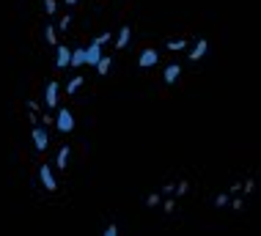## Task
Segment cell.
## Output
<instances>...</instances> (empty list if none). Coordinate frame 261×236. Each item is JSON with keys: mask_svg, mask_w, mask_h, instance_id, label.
Returning <instances> with one entry per match:
<instances>
[{"mask_svg": "<svg viewBox=\"0 0 261 236\" xmlns=\"http://www.w3.org/2000/svg\"><path fill=\"white\" fill-rule=\"evenodd\" d=\"M83 83H86V77H72V83L66 85V94L72 96V94H77V91L83 88Z\"/></svg>", "mask_w": 261, "mask_h": 236, "instance_id": "obj_14", "label": "cell"}, {"mask_svg": "<svg viewBox=\"0 0 261 236\" xmlns=\"http://www.w3.org/2000/svg\"><path fill=\"white\" fill-rule=\"evenodd\" d=\"M69 25H72V14H66V17L61 19V25H58V31H69Z\"/></svg>", "mask_w": 261, "mask_h": 236, "instance_id": "obj_20", "label": "cell"}, {"mask_svg": "<svg viewBox=\"0 0 261 236\" xmlns=\"http://www.w3.org/2000/svg\"><path fill=\"white\" fill-rule=\"evenodd\" d=\"M129 36H132L129 25H124L121 31H118V36H116V49H124L126 44H129Z\"/></svg>", "mask_w": 261, "mask_h": 236, "instance_id": "obj_11", "label": "cell"}, {"mask_svg": "<svg viewBox=\"0 0 261 236\" xmlns=\"http://www.w3.org/2000/svg\"><path fill=\"white\" fill-rule=\"evenodd\" d=\"M206 49H209V41H206V39H198V41H195V47L190 49L187 58H190V61H201L203 55H206Z\"/></svg>", "mask_w": 261, "mask_h": 236, "instance_id": "obj_8", "label": "cell"}, {"mask_svg": "<svg viewBox=\"0 0 261 236\" xmlns=\"http://www.w3.org/2000/svg\"><path fill=\"white\" fill-rule=\"evenodd\" d=\"M55 55H58V58H55V66L66 69L69 66V58H72V49H69L66 44H55Z\"/></svg>", "mask_w": 261, "mask_h": 236, "instance_id": "obj_5", "label": "cell"}, {"mask_svg": "<svg viewBox=\"0 0 261 236\" xmlns=\"http://www.w3.org/2000/svg\"><path fill=\"white\" fill-rule=\"evenodd\" d=\"M53 124L58 126V132H72V129H74V116L69 113V107H61Z\"/></svg>", "mask_w": 261, "mask_h": 236, "instance_id": "obj_1", "label": "cell"}, {"mask_svg": "<svg viewBox=\"0 0 261 236\" xmlns=\"http://www.w3.org/2000/svg\"><path fill=\"white\" fill-rule=\"evenodd\" d=\"M173 187L176 184H165V187H162V195H173Z\"/></svg>", "mask_w": 261, "mask_h": 236, "instance_id": "obj_26", "label": "cell"}, {"mask_svg": "<svg viewBox=\"0 0 261 236\" xmlns=\"http://www.w3.org/2000/svg\"><path fill=\"white\" fill-rule=\"evenodd\" d=\"M58 94H61L58 83L50 80V83H47V91H44V104L47 107H55V104H58Z\"/></svg>", "mask_w": 261, "mask_h": 236, "instance_id": "obj_6", "label": "cell"}, {"mask_svg": "<svg viewBox=\"0 0 261 236\" xmlns=\"http://www.w3.org/2000/svg\"><path fill=\"white\" fill-rule=\"evenodd\" d=\"M55 165H58L61 170H69V146H61L58 156H55Z\"/></svg>", "mask_w": 261, "mask_h": 236, "instance_id": "obj_12", "label": "cell"}, {"mask_svg": "<svg viewBox=\"0 0 261 236\" xmlns=\"http://www.w3.org/2000/svg\"><path fill=\"white\" fill-rule=\"evenodd\" d=\"M28 110H31V113H39V102H28Z\"/></svg>", "mask_w": 261, "mask_h": 236, "instance_id": "obj_29", "label": "cell"}, {"mask_svg": "<svg viewBox=\"0 0 261 236\" xmlns=\"http://www.w3.org/2000/svg\"><path fill=\"white\" fill-rule=\"evenodd\" d=\"M234 192H242V184H231V190H228V195H234Z\"/></svg>", "mask_w": 261, "mask_h": 236, "instance_id": "obj_28", "label": "cell"}, {"mask_svg": "<svg viewBox=\"0 0 261 236\" xmlns=\"http://www.w3.org/2000/svg\"><path fill=\"white\" fill-rule=\"evenodd\" d=\"M179 77H181V66H179V63H171V66H165V74H162V80H165L168 85L176 83Z\"/></svg>", "mask_w": 261, "mask_h": 236, "instance_id": "obj_9", "label": "cell"}, {"mask_svg": "<svg viewBox=\"0 0 261 236\" xmlns=\"http://www.w3.org/2000/svg\"><path fill=\"white\" fill-rule=\"evenodd\" d=\"M55 9H58V3H55V0H44V11L47 14H55Z\"/></svg>", "mask_w": 261, "mask_h": 236, "instance_id": "obj_22", "label": "cell"}, {"mask_svg": "<svg viewBox=\"0 0 261 236\" xmlns=\"http://www.w3.org/2000/svg\"><path fill=\"white\" fill-rule=\"evenodd\" d=\"M33 143H36V151H47V146H50V135H47V129H41V126H36V129L31 132Z\"/></svg>", "mask_w": 261, "mask_h": 236, "instance_id": "obj_4", "label": "cell"}, {"mask_svg": "<svg viewBox=\"0 0 261 236\" xmlns=\"http://www.w3.org/2000/svg\"><path fill=\"white\" fill-rule=\"evenodd\" d=\"M253 187H256V181H253V178H248V181H245V187H242V190H245V192H253Z\"/></svg>", "mask_w": 261, "mask_h": 236, "instance_id": "obj_24", "label": "cell"}, {"mask_svg": "<svg viewBox=\"0 0 261 236\" xmlns=\"http://www.w3.org/2000/svg\"><path fill=\"white\" fill-rule=\"evenodd\" d=\"M69 66H86V47L72 49V58H69Z\"/></svg>", "mask_w": 261, "mask_h": 236, "instance_id": "obj_10", "label": "cell"}, {"mask_svg": "<svg viewBox=\"0 0 261 236\" xmlns=\"http://www.w3.org/2000/svg\"><path fill=\"white\" fill-rule=\"evenodd\" d=\"M187 190H190V184H187V181H179V184L173 187V192H176V195H185Z\"/></svg>", "mask_w": 261, "mask_h": 236, "instance_id": "obj_19", "label": "cell"}, {"mask_svg": "<svg viewBox=\"0 0 261 236\" xmlns=\"http://www.w3.org/2000/svg\"><path fill=\"white\" fill-rule=\"evenodd\" d=\"M39 178H41V184H44L47 192H55V190H58V181H55L50 165H39Z\"/></svg>", "mask_w": 261, "mask_h": 236, "instance_id": "obj_2", "label": "cell"}, {"mask_svg": "<svg viewBox=\"0 0 261 236\" xmlns=\"http://www.w3.org/2000/svg\"><path fill=\"white\" fill-rule=\"evenodd\" d=\"M44 39H47V44H58V36H55V28L53 25H47V31H44Z\"/></svg>", "mask_w": 261, "mask_h": 236, "instance_id": "obj_16", "label": "cell"}, {"mask_svg": "<svg viewBox=\"0 0 261 236\" xmlns=\"http://www.w3.org/2000/svg\"><path fill=\"white\" fill-rule=\"evenodd\" d=\"M162 206H165V212H173V209H176V203L171 201V198H168V201H165V203H162Z\"/></svg>", "mask_w": 261, "mask_h": 236, "instance_id": "obj_27", "label": "cell"}, {"mask_svg": "<svg viewBox=\"0 0 261 236\" xmlns=\"http://www.w3.org/2000/svg\"><path fill=\"white\" fill-rule=\"evenodd\" d=\"M168 49H171V53H181V49H187V39H173V41H168Z\"/></svg>", "mask_w": 261, "mask_h": 236, "instance_id": "obj_15", "label": "cell"}, {"mask_svg": "<svg viewBox=\"0 0 261 236\" xmlns=\"http://www.w3.org/2000/svg\"><path fill=\"white\" fill-rule=\"evenodd\" d=\"M228 203H231V209H234V212L242 209V201H239V198H234V201H228Z\"/></svg>", "mask_w": 261, "mask_h": 236, "instance_id": "obj_25", "label": "cell"}, {"mask_svg": "<svg viewBox=\"0 0 261 236\" xmlns=\"http://www.w3.org/2000/svg\"><path fill=\"white\" fill-rule=\"evenodd\" d=\"M66 6H77V0H66Z\"/></svg>", "mask_w": 261, "mask_h": 236, "instance_id": "obj_30", "label": "cell"}, {"mask_svg": "<svg viewBox=\"0 0 261 236\" xmlns=\"http://www.w3.org/2000/svg\"><path fill=\"white\" fill-rule=\"evenodd\" d=\"M162 203V195L160 192H151L149 198H146V206H149V209H154V206H160Z\"/></svg>", "mask_w": 261, "mask_h": 236, "instance_id": "obj_18", "label": "cell"}, {"mask_svg": "<svg viewBox=\"0 0 261 236\" xmlns=\"http://www.w3.org/2000/svg\"><path fill=\"white\" fill-rule=\"evenodd\" d=\"M228 201H231L228 192H220V195L215 198V206H217V209H225V206H228Z\"/></svg>", "mask_w": 261, "mask_h": 236, "instance_id": "obj_17", "label": "cell"}, {"mask_svg": "<svg viewBox=\"0 0 261 236\" xmlns=\"http://www.w3.org/2000/svg\"><path fill=\"white\" fill-rule=\"evenodd\" d=\"M105 236H118V225H116V223H110L108 228H105Z\"/></svg>", "mask_w": 261, "mask_h": 236, "instance_id": "obj_23", "label": "cell"}, {"mask_svg": "<svg viewBox=\"0 0 261 236\" xmlns=\"http://www.w3.org/2000/svg\"><path fill=\"white\" fill-rule=\"evenodd\" d=\"M110 63H113V58L102 55V58L96 61V74H108V71H110Z\"/></svg>", "mask_w": 261, "mask_h": 236, "instance_id": "obj_13", "label": "cell"}, {"mask_svg": "<svg viewBox=\"0 0 261 236\" xmlns=\"http://www.w3.org/2000/svg\"><path fill=\"white\" fill-rule=\"evenodd\" d=\"M99 58H102V44L94 39L86 47V66H96V61H99Z\"/></svg>", "mask_w": 261, "mask_h": 236, "instance_id": "obj_3", "label": "cell"}, {"mask_svg": "<svg viewBox=\"0 0 261 236\" xmlns=\"http://www.w3.org/2000/svg\"><path fill=\"white\" fill-rule=\"evenodd\" d=\"M157 58H160V55H157V49H154V47H146L143 53H140L138 63H140L143 69H149V66H154V63H157Z\"/></svg>", "mask_w": 261, "mask_h": 236, "instance_id": "obj_7", "label": "cell"}, {"mask_svg": "<svg viewBox=\"0 0 261 236\" xmlns=\"http://www.w3.org/2000/svg\"><path fill=\"white\" fill-rule=\"evenodd\" d=\"M96 41H99V44H108V41H113V33H108V31H105V33H99V36H96Z\"/></svg>", "mask_w": 261, "mask_h": 236, "instance_id": "obj_21", "label": "cell"}]
</instances>
